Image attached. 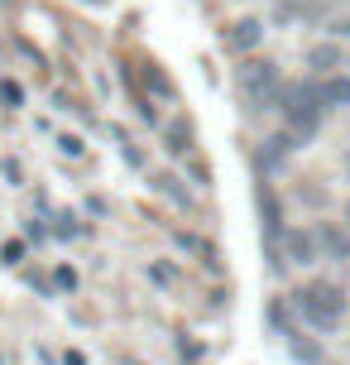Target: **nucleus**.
<instances>
[{
    "label": "nucleus",
    "instance_id": "obj_1",
    "mask_svg": "<svg viewBox=\"0 0 350 365\" xmlns=\"http://www.w3.org/2000/svg\"><path fill=\"white\" fill-rule=\"evenodd\" d=\"M297 312L312 322V327L332 331L341 322V312H346V293L332 289V284H307V289L297 293Z\"/></svg>",
    "mask_w": 350,
    "mask_h": 365
},
{
    "label": "nucleus",
    "instance_id": "obj_2",
    "mask_svg": "<svg viewBox=\"0 0 350 365\" xmlns=\"http://www.w3.org/2000/svg\"><path fill=\"white\" fill-rule=\"evenodd\" d=\"M278 87H283V82H278V63H269V58L240 68V96L250 101V110H269Z\"/></svg>",
    "mask_w": 350,
    "mask_h": 365
},
{
    "label": "nucleus",
    "instance_id": "obj_3",
    "mask_svg": "<svg viewBox=\"0 0 350 365\" xmlns=\"http://www.w3.org/2000/svg\"><path fill=\"white\" fill-rule=\"evenodd\" d=\"M297 145H302V140H297L293 130H278V135H269V140L259 145V168H264V173H278V168L293 159Z\"/></svg>",
    "mask_w": 350,
    "mask_h": 365
},
{
    "label": "nucleus",
    "instance_id": "obj_4",
    "mask_svg": "<svg viewBox=\"0 0 350 365\" xmlns=\"http://www.w3.org/2000/svg\"><path fill=\"white\" fill-rule=\"evenodd\" d=\"M278 250H283L288 264H317L322 259V240H317V231H288Z\"/></svg>",
    "mask_w": 350,
    "mask_h": 365
},
{
    "label": "nucleus",
    "instance_id": "obj_5",
    "mask_svg": "<svg viewBox=\"0 0 350 365\" xmlns=\"http://www.w3.org/2000/svg\"><path fill=\"white\" fill-rule=\"evenodd\" d=\"M317 240H322V259H350V236L332 221L317 226Z\"/></svg>",
    "mask_w": 350,
    "mask_h": 365
},
{
    "label": "nucleus",
    "instance_id": "obj_6",
    "mask_svg": "<svg viewBox=\"0 0 350 365\" xmlns=\"http://www.w3.org/2000/svg\"><path fill=\"white\" fill-rule=\"evenodd\" d=\"M322 82V96L332 110H350V77L346 73H332V77H317Z\"/></svg>",
    "mask_w": 350,
    "mask_h": 365
},
{
    "label": "nucleus",
    "instance_id": "obj_7",
    "mask_svg": "<svg viewBox=\"0 0 350 365\" xmlns=\"http://www.w3.org/2000/svg\"><path fill=\"white\" fill-rule=\"evenodd\" d=\"M259 38H264V24H259V19H240V24H235V34L226 38V43H230L235 53H250Z\"/></svg>",
    "mask_w": 350,
    "mask_h": 365
},
{
    "label": "nucleus",
    "instance_id": "obj_8",
    "mask_svg": "<svg viewBox=\"0 0 350 365\" xmlns=\"http://www.w3.org/2000/svg\"><path fill=\"white\" fill-rule=\"evenodd\" d=\"M307 63H312L317 73H332V68H341V48H332V43H317L312 53H307Z\"/></svg>",
    "mask_w": 350,
    "mask_h": 365
},
{
    "label": "nucleus",
    "instance_id": "obj_9",
    "mask_svg": "<svg viewBox=\"0 0 350 365\" xmlns=\"http://www.w3.org/2000/svg\"><path fill=\"white\" fill-rule=\"evenodd\" d=\"M144 87L154 91V96H164V101H168V96H173V82H168V77L159 73L154 63H149V68H144Z\"/></svg>",
    "mask_w": 350,
    "mask_h": 365
},
{
    "label": "nucleus",
    "instance_id": "obj_10",
    "mask_svg": "<svg viewBox=\"0 0 350 365\" xmlns=\"http://www.w3.org/2000/svg\"><path fill=\"white\" fill-rule=\"evenodd\" d=\"M187 140H192V135H187V125H173L168 130V154H187Z\"/></svg>",
    "mask_w": 350,
    "mask_h": 365
},
{
    "label": "nucleus",
    "instance_id": "obj_11",
    "mask_svg": "<svg viewBox=\"0 0 350 365\" xmlns=\"http://www.w3.org/2000/svg\"><path fill=\"white\" fill-rule=\"evenodd\" d=\"M293 356H297V361H307V365H317V356H322V351H317L312 341H302V336H297V341H293Z\"/></svg>",
    "mask_w": 350,
    "mask_h": 365
},
{
    "label": "nucleus",
    "instance_id": "obj_12",
    "mask_svg": "<svg viewBox=\"0 0 350 365\" xmlns=\"http://www.w3.org/2000/svg\"><path fill=\"white\" fill-rule=\"evenodd\" d=\"M0 96H5V106H19V101H24V96H19V87H15V82H10V77L0 82Z\"/></svg>",
    "mask_w": 350,
    "mask_h": 365
},
{
    "label": "nucleus",
    "instance_id": "obj_13",
    "mask_svg": "<svg viewBox=\"0 0 350 365\" xmlns=\"http://www.w3.org/2000/svg\"><path fill=\"white\" fill-rule=\"evenodd\" d=\"M336 34H346V38H350V19H341V24H336Z\"/></svg>",
    "mask_w": 350,
    "mask_h": 365
},
{
    "label": "nucleus",
    "instance_id": "obj_14",
    "mask_svg": "<svg viewBox=\"0 0 350 365\" xmlns=\"http://www.w3.org/2000/svg\"><path fill=\"white\" fill-rule=\"evenodd\" d=\"M346 226H350V202H346Z\"/></svg>",
    "mask_w": 350,
    "mask_h": 365
}]
</instances>
